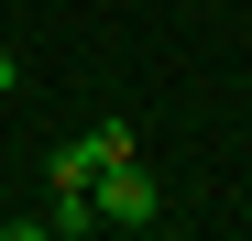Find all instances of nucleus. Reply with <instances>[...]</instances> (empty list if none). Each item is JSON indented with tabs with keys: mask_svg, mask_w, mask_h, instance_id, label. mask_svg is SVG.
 I'll return each instance as SVG.
<instances>
[{
	"mask_svg": "<svg viewBox=\"0 0 252 241\" xmlns=\"http://www.w3.org/2000/svg\"><path fill=\"white\" fill-rule=\"evenodd\" d=\"M88 209H99V230H154V219H164V186L143 176V153H132V165H99Z\"/></svg>",
	"mask_w": 252,
	"mask_h": 241,
	"instance_id": "obj_1",
	"label": "nucleus"
},
{
	"mask_svg": "<svg viewBox=\"0 0 252 241\" xmlns=\"http://www.w3.org/2000/svg\"><path fill=\"white\" fill-rule=\"evenodd\" d=\"M0 99H22V55L11 44H0Z\"/></svg>",
	"mask_w": 252,
	"mask_h": 241,
	"instance_id": "obj_2",
	"label": "nucleus"
}]
</instances>
